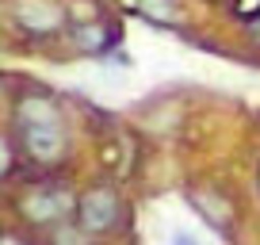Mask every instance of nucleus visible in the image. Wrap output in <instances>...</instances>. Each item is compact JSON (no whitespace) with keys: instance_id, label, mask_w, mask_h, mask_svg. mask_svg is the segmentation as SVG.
Segmentation results:
<instances>
[{"instance_id":"1a4fd4ad","label":"nucleus","mask_w":260,"mask_h":245,"mask_svg":"<svg viewBox=\"0 0 260 245\" xmlns=\"http://www.w3.org/2000/svg\"><path fill=\"white\" fill-rule=\"evenodd\" d=\"M107 66H122V69H130V66H134V57H130L126 54V50H107Z\"/></svg>"},{"instance_id":"39448f33","label":"nucleus","mask_w":260,"mask_h":245,"mask_svg":"<svg viewBox=\"0 0 260 245\" xmlns=\"http://www.w3.org/2000/svg\"><path fill=\"white\" fill-rule=\"evenodd\" d=\"M69 39H73V46L81 50V54H107V50H115L122 42V27L119 23H77L73 31H69Z\"/></svg>"},{"instance_id":"f8f14e48","label":"nucleus","mask_w":260,"mask_h":245,"mask_svg":"<svg viewBox=\"0 0 260 245\" xmlns=\"http://www.w3.org/2000/svg\"><path fill=\"white\" fill-rule=\"evenodd\" d=\"M256 180H260V176H256Z\"/></svg>"},{"instance_id":"7ed1b4c3","label":"nucleus","mask_w":260,"mask_h":245,"mask_svg":"<svg viewBox=\"0 0 260 245\" xmlns=\"http://www.w3.org/2000/svg\"><path fill=\"white\" fill-rule=\"evenodd\" d=\"M19 134H23V149L35 157V161L50 165V161H61L65 157V127H61V115L57 119H23L19 122Z\"/></svg>"},{"instance_id":"423d86ee","label":"nucleus","mask_w":260,"mask_h":245,"mask_svg":"<svg viewBox=\"0 0 260 245\" xmlns=\"http://www.w3.org/2000/svg\"><path fill=\"white\" fill-rule=\"evenodd\" d=\"M187 203L195 207V215H199V219H203L211 230H218V234H230L234 207H230L226 196H218V192H203V188H191V192H187Z\"/></svg>"},{"instance_id":"f257e3e1","label":"nucleus","mask_w":260,"mask_h":245,"mask_svg":"<svg viewBox=\"0 0 260 245\" xmlns=\"http://www.w3.org/2000/svg\"><path fill=\"white\" fill-rule=\"evenodd\" d=\"M77 215V199L65 188H35L19 199V219L31 226H54Z\"/></svg>"},{"instance_id":"0eeeda50","label":"nucleus","mask_w":260,"mask_h":245,"mask_svg":"<svg viewBox=\"0 0 260 245\" xmlns=\"http://www.w3.org/2000/svg\"><path fill=\"white\" fill-rule=\"evenodd\" d=\"M138 19L149 27H176L180 23V0H122Z\"/></svg>"},{"instance_id":"f03ea898","label":"nucleus","mask_w":260,"mask_h":245,"mask_svg":"<svg viewBox=\"0 0 260 245\" xmlns=\"http://www.w3.org/2000/svg\"><path fill=\"white\" fill-rule=\"evenodd\" d=\"M77 226L84 234H111L122 219V199L115 188H92L77 199Z\"/></svg>"},{"instance_id":"20e7f679","label":"nucleus","mask_w":260,"mask_h":245,"mask_svg":"<svg viewBox=\"0 0 260 245\" xmlns=\"http://www.w3.org/2000/svg\"><path fill=\"white\" fill-rule=\"evenodd\" d=\"M12 19H16L19 31L35 35V39L57 35L65 27V12L54 0H12Z\"/></svg>"},{"instance_id":"6e6552de","label":"nucleus","mask_w":260,"mask_h":245,"mask_svg":"<svg viewBox=\"0 0 260 245\" xmlns=\"http://www.w3.org/2000/svg\"><path fill=\"white\" fill-rule=\"evenodd\" d=\"M230 12L245 23H256L260 19V0H230Z\"/></svg>"},{"instance_id":"9d476101","label":"nucleus","mask_w":260,"mask_h":245,"mask_svg":"<svg viewBox=\"0 0 260 245\" xmlns=\"http://www.w3.org/2000/svg\"><path fill=\"white\" fill-rule=\"evenodd\" d=\"M8 169H12V146H8V138L0 134V176H4Z\"/></svg>"},{"instance_id":"9b49d317","label":"nucleus","mask_w":260,"mask_h":245,"mask_svg":"<svg viewBox=\"0 0 260 245\" xmlns=\"http://www.w3.org/2000/svg\"><path fill=\"white\" fill-rule=\"evenodd\" d=\"M252 31H256V39H260V19H256V23H252Z\"/></svg>"}]
</instances>
